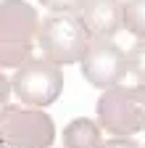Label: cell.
I'll list each match as a JSON object with an SVG mask.
<instances>
[{
	"mask_svg": "<svg viewBox=\"0 0 145 148\" xmlns=\"http://www.w3.org/2000/svg\"><path fill=\"white\" fill-rule=\"evenodd\" d=\"M40 16L24 0H0V66H24L40 37Z\"/></svg>",
	"mask_w": 145,
	"mask_h": 148,
	"instance_id": "6da1fadb",
	"label": "cell"
},
{
	"mask_svg": "<svg viewBox=\"0 0 145 148\" xmlns=\"http://www.w3.org/2000/svg\"><path fill=\"white\" fill-rule=\"evenodd\" d=\"M98 122L114 138L145 132V85H116L98 98Z\"/></svg>",
	"mask_w": 145,
	"mask_h": 148,
	"instance_id": "7a4b0ae2",
	"label": "cell"
},
{
	"mask_svg": "<svg viewBox=\"0 0 145 148\" xmlns=\"http://www.w3.org/2000/svg\"><path fill=\"white\" fill-rule=\"evenodd\" d=\"M56 124L40 108L3 106L0 108V148H50Z\"/></svg>",
	"mask_w": 145,
	"mask_h": 148,
	"instance_id": "3957f363",
	"label": "cell"
},
{
	"mask_svg": "<svg viewBox=\"0 0 145 148\" xmlns=\"http://www.w3.org/2000/svg\"><path fill=\"white\" fill-rule=\"evenodd\" d=\"M37 42L50 64L63 66V64H77L84 58V53L90 48V34L84 24L79 21V16L53 13L40 24Z\"/></svg>",
	"mask_w": 145,
	"mask_h": 148,
	"instance_id": "277c9868",
	"label": "cell"
},
{
	"mask_svg": "<svg viewBox=\"0 0 145 148\" xmlns=\"http://www.w3.org/2000/svg\"><path fill=\"white\" fill-rule=\"evenodd\" d=\"M13 92L19 95L27 106L42 108L50 106L63 90V74L61 66L50 64L48 58H29L19 71L13 74Z\"/></svg>",
	"mask_w": 145,
	"mask_h": 148,
	"instance_id": "5b68a950",
	"label": "cell"
},
{
	"mask_svg": "<svg viewBox=\"0 0 145 148\" xmlns=\"http://www.w3.org/2000/svg\"><path fill=\"white\" fill-rule=\"evenodd\" d=\"M79 64H82L84 79L95 87H103V90L116 87L124 79V74L129 71L127 53L114 40H103V37H93L90 40V48Z\"/></svg>",
	"mask_w": 145,
	"mask_h": 148,
	"instance_id": "8992f818",
	"label": "cell"
},
{
	"mask_svg": "<svg viewBox=\"0 0 145 148\" xmlns=\"http://www.w3.org/2000/svg\"><path fill=\"white\" fill-rule=\"evenodd\" d=\"M79 21L84 24L87 34L111 40L124 27V0H84Z\"/></svg>",
	"mask_w": 145,
	"mask_h": 148,
	"instance_id": "52a82bcc",
	"label": "cell"
},
{
	"mask_svg": "<svg viewBox=\"0 0 145 148\" xmlns=\"http://www.w3.org/2000/svg\"><path fill=\"white\" fill-rule=\"evenodd\" d=\"M100 124L93 119L79 116L74 122H69L63 130V148H100Z\"/></svg>",
	"mask_w": 145,
	"mask_h": 148,
	"instance_id": "ba28073f",
	"label": "cell"
},
{
	"mask_svg": "<svg viewBox=\"0 0 145 148\" xmlns=\"http://www.w3.org/2000/svg\"><path fill=\"white\" fill-rule=\"evenodd\" d=\"M124 29L145 40V0H124Z\"/></svg>",
	"mask_w": 145,
	"mask_h": 148,
	"instance_id": "9c48e42d",
	"label": "cell"
},
{
	"mask_svg": "<svg viewBox=\"0 0 145 148\" xmlns=\"http://www.w3.org/2000/svg\"><path fill=\"white\" fill-rule=\"evenodd\" d=\"M127 58H129V71L137 77L140 85H145V40H137L127 53Z\"/></svg>",
	"mask_w": 145,
	"mask_h": 148,
	"instance_id": "30bf717a",
	"label": "cell"
},
{
	"mask_svg": "<svg viewBox=\"0 0 145 148\" xmlns=\"http://www.w3.org/2000/svg\"><path fill=\"white\" fill-rule=\"evenodd\" d=\"M40 3L56 13H74V11H82L84 0H40Z\"/></svg>",
	"mask_w": 145,
	"mask_h": 148,
	"instance_id": "8fae6325",
	"label": "cell"
},
{
	"mask_svg": "<svg viewBox=\"0 0 145 148\" xmlns=\"http://www.w3.org/2000/svg\"><path fill=\"white\" fill-rule=\"evenodd\" d=\"M100 148H140V145L129 138H111V140H103Z\"/></svg>",
	"mask_w": 145,
	"mask_h": 148,
	"instance_id": "7c38bea8",
	"label": "cell"
},
{
	"mask_svg": "<svg viewBox=\"0 0 145 148\" xmlns=\"http://www.w3.org/2000/svg\"><path fill=\"white\" fill-rule=\"evenodd\" d=\"M11 90H13V85L8 82V77H5V74L0 71V108H3V106H8L5 101H8V95H11Z\"/></svg>",
	"mask_w": 145,
	"mask_h": 148,
	"instance_id": "4fadbf2b",
	"label": "cell"
}]
</instances>
